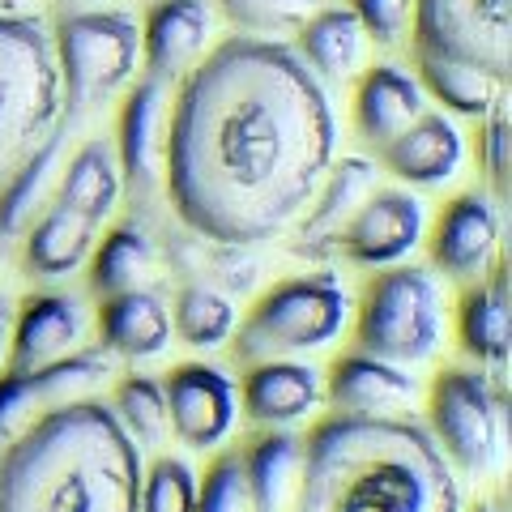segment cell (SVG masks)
<instances>
[{
	"label": "cell",
	"instance_id": "cell-1",
	"mask_svg": "<svg viewBox=\"0 0 512 512\" xmlns=\"http://www.w3.org/2000/svg\"><path fill=\"white\" fill-rule=\"evenodd\" d=\"M338 154L320 77L278 39H227L192 64L171 107L163 184L192 231L222 248L274 239L308 210Z\"/></svg>",
	"mask_w": 512,
	"mask_h": 512
},
{
	"label": "cell",
	"instance_id": "cell-2",
	"mask_svg": "<svg viewBox=\"0 0 512 512\" xmlns=\"http://www.w3.org/2000/svg\"><path fill=\"white\" fill-rule=\"evenodd\" d=\"M291 512H461V483L419 419H333L303 440Z\"/></svg>",
	"mask_w": 512,
	"mask_h": 512
},
{
	"label": "cell",
	"instance_id": "cell-3",
	"mask_svg": "<svg viewBox=\"0 0 512 512\" xmlns=\"http://www.w3.org/2000/svg\"><path fill=\"white\" fill-rule=\"evenodd\" d=\"M141 448L103 402L43 410L0 457V512H141Z\"/></svg>",
	"mask_w": 512,
	"mask_h": 512
},
{
	"label": "cell",
	"instance_id": "cell-4",
	"mask_svg": "<svg viewBox=\"0 0 512 512\" xmlns=\"http://www.w3.org/2000/svg\"><path fill=\"white\" fill-rule=\"evenodd\" d=\"M64 124L52 30L30 13L0 18V184Z\"/></svg>",
	"mask_w": 512,
	"mask_h": 512
},
{
	"label": "cell",
	"instance_id": "cell-5",
	"mask_svg": "<svg viewBox=\"0 0 512 512\" xmlns=\"http://www.w3.org/2000/svg\"><path fill=\"white\" fill-rule=\"evenodd\" d=\"M350 291L338 274L286 278L256 299V308L239 325L235 355L244 363L286 359L295 350H320L350 325Z\"/></svg>",
	"mask_w": 512,
	"mask_h": 512
},
{
	"label": "cell",
	"instance_id": "cell-6",
	"mask_svg": "<svg viewBox=\"0 0 512 512\" xmlns=\"http://www.w3.org/2000/svg\"><path fill=\"white\" fill-rule=\"evenodd\" d=\"M444 338V291L419 265H389L363 286L359 346L389 363H423Z\"/></svg>",
	"mask_w": 512,
	"mask_h": 512
},
{
	"label": "cell",
	"instance_id": "cell-7",
	"mask_svg": "<svg viewBox=\"0 0 512 512\" xmlns=\"http://www.w3.org/2000/svg\"><path fill=\"white\" fill-rule=\"evenodd\" d=\"M427 431L461 474H491L504 461L508 410L504 389L483 367H448L436 376L427 397Z\"/></svg>",
	"mask_w": 512,
	"mask_h": 512
},
{
	"label": "cell",
	"instance_id": "cell-8",
	"mask_svg": "<svg viewBox=\"0 0 512 512\" xmlns=\"http://www.w3.org/2000/svg\"><path fill=\"white\" fill-rule=\"evenodd\" d=\"M56 69L64 116H86L133 82L141 30L128 13H64L56 22Z\"/></svg>",
	"mask_w": 512,
	"mask_h": 512
},
{
	"label": "cell",
	"instance_id": "cell-9",
	"mask_svg": "<svg viewBox=\"0 0 512 512\" xmlns=\"http://www.w3.org/2000/svg\"><path fill=\"white\" fill-rule=\"evenodd\" d=\"M414 52L461 60L508 82L512 0H414Z\"/></svg>",
	"mask_w": 512,
	"mask_h": 512
},
{
	"label": "cell",
	"instance_id": "cell-10",
	"mask_svg": "<svg viewBox=\"0 0 512 512\" xmlns=\"http://www.w3.org/2000/svg\"><path fill=\"white\" fill-rule=\"evenodd\" d=\"M423 231H427V214L419 197H410L402 188H376L355 210V218L342 227L338 248L355 265L389 269L402 265L423 244Z\"/></svg>",
	"mask_w": 512,
	"mask_h": 512
},
{
	"label": "cell",
	"instance_id": "cell-11",
	"mask_svg": "<svg viewBox=\"0 0 512 512\" xmlns=\"http://www.w3.org/2000/svg\"><path fill=\"white\" fill-rule=\"evenodd\" d=\"M325 402L342 419H410V406L419 402V380L402 363L355 350L329 367Z\"/></svg>",
	"mask_w": 512,
	"mask_h": 512
},
{
	"label": "cell",
	"instance_id": "cell-12",
	"mask_svg": "<svg viewBox=\"0 0 512 512\" xmlns=\"http://www.w3.org/2000/svg\"><path fill=\"white\" fill-rule=\"evenodd\" d=\"M167 427L188 448H218L235 427V384L222 367L180 363L163 384Z\"/></svg>",
	"mask_w": 512,
	"mask_h": 512
},
{
	"label": "cell",
	"instance_id": "cell-13",
	"mask_svg": "<svg viewBox=\"0 0 512 512\" xmlns=\"http://www.w3.org/2000/svg\"><path fill=\"white\" fill-rule=\"evenodd\" d=\"M500 256V210L487 192H461L431 231V261L457 282H478Z\"/></svg>",
	"mask_w": 512,
	"mask_h": 512
},
{
	"label": "cell",
	"instance_id": "cell-14",
	"mask_svg": "<svg viewBox=\"0 0 512 512\" xmlns=\"http://www.w3.org/2000/svg\"><path fill=\"white\" fill-rule=\"evenodd\" d=\"M163 154H167V82L146 77L128 94L120 111L116 137V167L120 184L133 197H154L163 184Z\"/></svg>",
	"mask_w": 512,
	"mask_h": 512
},
{
	"label": "cell",
	"instance_id": "cell-15",
	"mask_svg": "<svg viewBox=\"0 0 512 512\" xmlns=\"http://www.w3.org/2000/svg\"><path fill=\"white\" fill-rule=\"evenodd\" d=\"M248 419L261 427H286L299 423L325 402V380L316 367L295 363V359H265L248 363L244 389H239Z\"/></svg>",
	"mask_w": 512,
	"mask_h": 512
},
{
	"label": "cell",
	"instance_id": "cell-16",
	"mask_svg": "<svg viewBox=\"0 0 512 512\" xmlns=\"http://www.w3.org/2000/svg\"><path fill=\"white\" fill-rule=\"evenodd\" d=\"M82 308L69 295H30L22 312H13L9 363L13 372H39L47 363L69 359L82 346Z\"/></svg>",
	"mask_w": 512,
	"mask_h": 512
},
{
	"label": "cell",
	"instance_id": "cell-17",
	"mask_svg": "<svg viewBox=\"0 0 512 512\" xmlns=\"http://www.w3.org/2000/svg\"><path fill=\"white\" fill-rule=\"evenodd\" d=\"M380 158L397 180L419 184V188H436V184H448L453 175H461L466 141H461L457 124L448 120L444 111H423L406 133H397L389 146L380 150Z\"/></svg>",
	"mask_w": 512,
	"mask_h": 512
},
{
	"label": "cell",
	"instance_id": "cell-18",
	"mask_svg": "<svg viewBox=\"0 0 512 512\" xmlns=\"http://www.w3.org/2000/svg\"><path fill=\"white\" fill-rule=\"evenodd\" d=\"M210 39V9L205 0H158L141 30V56L150 64V77H184L201 60Z\"/></svg>",
	"mask_w": 512,
	"mask_h": 512
},
{
	"label": "cell",
	"instance_id": "cell-19",
	"mask_svg": "<svg viewBox=\"0 0 512 512\" xmlns=\"http://www.w3.org/2000/svg\"><path fill=\"white\" fill-rule=\"evenodd\" d=\"M457 333L461 346L478 367H491V380H500L508 350H512V299H508V274L495 265L491 274L478 278L457 312Z\"/></svg>",
	"mask_w": 512,
	"mask_h": 512
},
{
	"label": "cell",
	"instance_id": "cell-20",
	"mask_svg": "<svg viewBox=\"0 0 512 512\" xmlns=\"http://www.w3.org/2000/svg\"><path fill=\"white\" fill-rule=\"evenodd\" d=\"M423 111H427V103H423L419 77H410L406 69H397V64L367 69L355 90V124L376 150L389 146L397 133H406Z\"/></svg>",
	"mask_w": 512,
	"mask_h": 512
},
{
	"label": "cell",
	"instance_id": "cell-21",
	"mask_svg": "<svg viewBox=\"0 0 512 512\" xmlns=\"http://www.w3.org/2000/svg\"><path fill=\"white\" fill-rule=\"evenodd\" d=\"M99 338L111 355L154 359L171 342V312L154 291H141V286L107 295L99 308Z\"/></svg>",
	"mask_w": 512,
	"mask_h": 512
},
{
	"label": "cell",
	"instance_id": "cell-22",
	"mask_svg": "<svg viewBox=\"0 0 512 512\" xmlns=\"http://www.w3.org/2000/svg\"><path fill=\"white\" fill-rule=\"evenodd\" d=\"M372 192H376V163H367V158H342V163H333L308 201V218L299 227L303 248L338 244L342 227L355 218V210Z\"/></svg>",
	"mask_w": 512,
	"mask_h": 512
},
{
	"label": "cell",
	"instance_id": "cell-23",
	"mask_svg": "<svg viewBox=\"0 0 512 512\" xmlns=\"http://www.w3.org/2000/svg\"><path fill=\"white\" fill-rule=\"evenodd\" d=\"M248 483L252 512H291L303 470V440L282 427H269V436L252 440V448L239 457Z\"/></svg>",
	"mask_w": 512,
	"mask_h": 512
},
{
	"label": "cell",
	"instance_id": "cell-24",
	"mask_svg": "<svg viewBox=\"0 0 512 512\" xmlns=\"http://www.w3.org/2000/svg\"><path fill=\"white\" fill-rule=\"evenodd\" d=\"M120 192H124V184H120L116 150H111L107 141H86V146L69 158V167H64V175H60L56 205L82 214L86 222L99 227V222L116 210Z\"/></svg>",
	"mask_w": 512,
	"mask_h": 512
},
{
	"label": "cell",
	"instance_id": "cell-25",
	"mask_svg": "<svg viewBox=\"0 0 512 512\" xmlns=\"http://www.w3.org/2000/svg\"><path fill=\"white\" fill-rule=\"evenodd\" d=\"M299 60L308 64L316 77L342 82L359 69L363 60V26L350 9H316L299 30Z\"/></svg>",
	"mask_w": 512,
	"mask_h": 512
},
{
	"label": "cell",
	"instance_id": "cell-26",
	"mask_svg": "<svg viewBox=\"0 0 512 512\" xmlns=\"http://www.w3.org/2000/svg\"><path fill=\"white\" fill-rule=\"evenodd\" d=\"M90 252H94V222H86L73 210H64V205L43 210L26 227V265L35 269L39 278L73 274Z\"/></svg>",
	"mask_w": 512,
	"mask_h": 512
},
{
	"label": "cell",
	"instance_id": "cell-27",
	"mask_svg": "<svg viewBox=\"0 0 512 512\" xmlns=\"http://www.w3.org/2000/svg\"><path fill=\"white\" fill-rule=\"evenodd\" d=\"M414 60H419V86L431 90L457 116L483 120L491 107L504 103V77L474 69V64H461V60L431 56V52H414Z\"/></svg>",
	"mask_w": 512,
	"mask_h": 512
},
{
	"label": "cell",
	"instance_id": "cell-28",
	"mask_svg": "<svg viewBox=\"0 0 512 512\" xmlns=\"http://www.w3.org/2000/svg\"><path fill=\"white\" fill-rule=\"evenodd\" d=\"M60 146H64V133H52L18 171L9 175L5 184H0V244L26 235V227L43 210L47 188H52V175L60 167Z\"/></svg>",
	"mask_w": 512,
	"mask_h": 512
},
{
	"label": "cell",
	"instance_id": "cell-29",
	"mask_svg": "<svg viewBox=\"0 0 512 512\" xmlns=\"http://www.w3.org/2000/svg\"><path fill=\"white\" fill-rule=\"evenodd\" d=\"M171 329L180 333L188 346L214 350L222 342H231V333H235V303L222 291H214L210 282H188V286H180V295H175Z\"/></svg>",
	"mask_w": 512,
	"mask_h": 512
},
{
	"label": "cell",
	"instance_id": "cell-30",
	"mask_svg": "<svg viewBox=\"0 0 512 512\" xmlns=\"http://www.w3.org/2000/svg\"><path fill=\"white\" fill-rule=\"evenodd\" d=\"M150 265H154L150 235L137 231V227H116L103 239V248L94 252L90 286H94V295H99V299L133 291V286H141V278L150 274Z\"/></svg>",
	"mask_w": 512,
	"mask_h": 512
},
{
	"label": "cell",
	"instance_id": "cell-31",
	"mask_svg": "<svg viewBox=\"0 0 512 512\" xmlns=\"http://www.w3.org/2000/svg\"><path fill=\"white\" fill-rule=\"evenodd\" d=\"M111 414L120 419V427L133 436L137 448H150V444H163L167 436V397H163V384L154 376H124L116 384V397H111Z\"/></svg>",
	"mask_w": 512,
	"mask_h": 512
},
{
	"label": "cell",
	"instance_id": "cell-32",
	"mask_svg": "<svg viewBox=\"0 0 512 512\" xmlns=\"http://www.w3.org/2000/svg\"><path fill=\"white\" fill-rule=\"evenodd\" d=\"M222 18L235 30H244L248 39H278L295 35L316 13L320 0H218Z\"/></svg>",
	"mask_w": 512,
	"mask_h": 512
},
{
	"label": "cell",
	"instance_id": "cell-33",
	"mask_svg": "<svg viewBox=\"0 0 512 512\" xmlns=\"http://www.w3.org/2000/svg\"><path fill=\"white\" fill-rule=\"evenodd\" d=\"M197 508V474L180 457H158L141 470V512H192Z\"/></svg>",
	"mask_w": 512,
	"mask_h": 512
},
{
	"label": "cell",
	"instance_id": "cell-34",
	"mask_svg": "<svg viewBox=\"0 0 512 512\" xmlns=\"http://www.w3.org/2000/svg\"><path fill=\"white\" fill-rule=\"evenodd\" d=\"M478 167H483L487 184L495 188V197L508 192V171H512V124H508V107H491L478 120Z\"/></svg>",
	"mask_w": 512,
	"mask_h": 512
},
{
	"label": "cell",
	"instance_id": "cell-35",
	"mask_svg": "<svg viewBox=\"0 0 512 512\" xmlns=\"http://www.w3.org/2000/svg\"><path fill=\"white\" fill-rule=\"evenodd\" d=\"M192 512H252L239 457H218L205 470V483H197V508Z\"/></svg>",
	"mask_w": 512,
	"mask_h": 512
},
{
	"label": "cell",
	"instance_id": "cell-36",
	"mask_svg": "<svg viewBox=\"0 0 512 512\" xmlns=\"http://www.w3.org/2000/svg\"><path fill=\"white\" fill-rule=\"evenodd\" d=\"M43 414V402L26 372L0 376V448H9Z\"/></svg>",
	"mask_w": 512,
	"mask_h": 512
},
{
	"label": "cell",
	"instance_id": "cell-37",
	"mask_svg": "<svg viewBox=\"0 0 512 512\" xmlns=\"http://www.w3.org/2000/svg\"><path fill=\"white\" fill-rule=\"evenodd\" d=\"M350 13L359 18L363 35H372L376 43L393 47V43L410 30L414 0H355V5H350Z\"/></svg>",
	"mask_w": 512,
	"mask_h": 512
},
{
	"label": "cell",
	"instance_id": "cell-38",
	"mask_svg": "<svg viewBox=\"0 0 512 512\" xmlns=\"http://www.w3.org/2000/svg\"><path fill=\"white\" fill-rule=\"evenodd\" d=\"M9 338H13V303L0 299V363L9 359Z\"/></svg>",
	"mask_w": 512,
	"mask_h": 512
},
{
	"label": "cell",
	"instance_id": "cell-39",
	"mask_svg": "<svg viewBox=\"0 0 512 512\" xmlns=\"http://www.w3.org/2000/svg\"><path fill=\"white\" fill-rule=\"evenodd\" d=\"M22 5H26V0H0V18H13Z\"/></svg>",
	"mask_w": 512,
	"mask_h": 512
},
{
	"label": "cell",
	"instance_id": "cell-40",
	"mask_svg": "<svg viewBox=\"0 0 512 512\" xmlns=\"http://www.w3.org/2000/svg\"><path fill=\"white\" fill-rule=\"evenodd\" d=\"M461 512H466V508H461ZM470 512H504V504L500 500H483V504H474Z\"/></svg>",
	"mask_w": 512,
	"mask_h": 512
}]
</instances>
